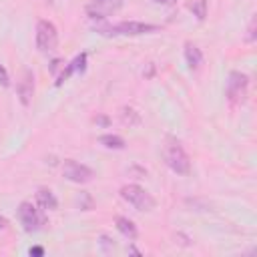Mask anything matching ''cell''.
Returning a JSON list of instances; mask_svg holds the SVG:
<instances>
[{
	"label": "cell",
	"instance_id": "1",
	"mask_svg": "<svg viewBox=\"0 0 257 257\" xmlns=\"http://www.w3.org/2000/svg\"><path fill=\"white\" fill-rule=\"evenodd\" d=\"M161 26L151 24V22H139V20H122L118 24H96L94 30L102 36H141V34H149V32H157Z\"/></svg>",
	"mask_w": 257,
	"mask_h": 257
},
{
	"label": "cell",
	"instance_id": "2",
	"mask_svg": "<svg viewBox=\"0 0 257 257\" xmlns=\"http://www.w3.org/2000/svg\"><path fill=\"white\" fill-rule=\"evenodd\" d=\"M163 159L167 163V167L177 173V175H189L191 173V161H189V155L185 153L183 145L175 139V137H167L165 141V147H163Z\"/></svg>",
	"mask_w": 257,
	"mask_h": 257
},
{
	"label": "cell",
	"instance_id": "3",
	"mask_svg": "<svg viewBox=\"0 0 257 257\" xmlns=\"http://www.w3.org/2000/svg\"><path fill=\"white\" fill-rule=\"evenodd\" d=\"M118 195H120L128 205H133L137 211H141V213H149V211H153L155 205H157L155 197H153L147 189H143L141 185H137V183L122 185L120 191H118Z\"/></svg>",
	"mask_w": 257,
	"mask_h": 257
},
{
	"label": "cell",
	"instance_id": "4",
	"mask_svg": "<svg viewBox=\"0 0 257 257\" xmlns=\"http://www.w3.org/2000/svg\"><path fill=\"white\" fill-rule=\"evenodd\" d=\"M249 92V76L239 70H231L225 84V96L231 104H243Z\"/></svg>",
	"mask_w": 257,
	"mask_h": 257
},
{
	"label": "cell",
	"instance_id": "5",
	"mask_svg": "<svg viewBox=\"0 0 257 257\" xmlns=\"http://www.w3.org/2000/svg\"><path fill=\"white\" fill-rule=\"evenodd\" d=\"M18 221L26 233H34L46 225V215L40 207L32 205L30 201H22L18 205Z\"/></svg>",
	"mask_w": 257,
	"mask_h": 257
},
{
	"label": "cell",
	"instance_id": "6",
	"mask_svg": "<svg viewBox=\"0 0 257 257\" xmlns=\"http://www.w3.org/2000/svg\"><path fill=\"white\" fill-rule=\"evenodd\" d=\"M58 44V30L50 20H38L36 24V48L40 52H52Z\"/></svg>",
	"mask_w": 257,
	"mask_h": 257
},
{
	"label": "cell",
	"instance_id": "7",
	"mask_svg": "<svg viewBox=\"0 0 257 257\" xmlns=\"http://www.w3.org/2000/svg\"><path fill=\"white\" fill-rule=\"evenodd\" d=\"M62 177H64L66 181H70V183L82 185V183L92 181L94 171H92L90 167H86V165L74 161V159H64V163H62Z\"/></svg>",
	"mask_w": 257,
	"mask_h": 257
},
{
	"label": "cell",
	"instance_id": "8",
	"mask_svg": "<svg viewBox=\"0 0 257 257\" xmlns=\"http://www.w3.org/2000/svg\"><path fill=\"white\" fill-rule=\"evenodd\" d=\"M122 6V0H90L84 6V12L92 20H106Z\"/></svg>",
	"mask_w": 257,
	"mask_h": 257
},
{
	"label": "cell",
	"instance_id": "9",
	"mask_svg": "<svg viewBox=\"0 0 257 257\" xmlns=\"http://www.w3.org/2000/svg\"><path fill=\"white\" fill-rule=\"evenodd\" d=\"M16 94H18V98L24 106H28L32 102V96H34V74H32V70L26 68L22 72V76L16 84Z\"/></svg>",
	"mask_w": 257,
	"mask_h": 257
},
{
	"label": "cell",
	"instance_id": "10",
	"mask_svg": "<svg viewBox=\"0 0 257 257\" xmlns=\"http://www.w3.org/2000/svg\"><path fill=\"white\" fill-rule=\"evenodd\" d=\"M86 60H88V54L86 52H80V54H76L64 68H62V72L60 74H56V86H60L64 80H68L70 78V74H76V72H82L84 68H86Z\"/></svg>",
	"mask_w": 257,
	"mask_h": 257
},
{
	"label": "cell",
	"instance_id": "11",
	"mask_svg": "<svg viewBox=\"0 0 257 257\" xmlns=\"http://www.w3.org/2000/svg\"><path fill=\"white\" fill-rule=\"evenodd\" d=\"M185 62H187L189 70H193V72H197L201 68V64H203V52H201V48L197 44L185 42Z\"/></svg>",
	"mask_w": 257,
	"mask_h": 257
},
{
	"label": "cell",
	"instance_id": "12",
	"mask_svg": "<svg viewBox=\"0 0 257 257\" xmlns=\"http://www.w3.org/2000/svg\"><path fill=\"white\" fill-rule=\"evenodd\" d=\"M36 205L42 209V211H56L58 209V199L54 197V193L46 187H40L36 191Z\"/></svg>",
	"mask_w": 257,
	"mask_h": 257
},
{
	"label": "cell",
	"instance_id": "13",
	"mask_svg": "<svg viewBox=\"0 0 257 257\" xmlns=\"http://www.w3.org/2000/svg\"><path fill=\"white\" fill-rule=\"evenodd\" d=\"M114 225H116L118 233H120V235H124L128 241H135V239L139 237V229H137V225H135L128 217L116 215V217H114Z\"/></svg>",
	"mask_w": 257,
	"mask_h": 257
},
{
	"label": "cell",
	"instance_id": "14",
	"mask_svg": "<svg viewBox=\"0 0 257 257\" xmlns=\"http://www.w3.org/2000/svg\"><path fill=\"white\" fill-rule=\"evenodd\" d=\"M98 143H100L102 147H106V149H114V151H120V149L126 147V143H124L122 137H118V135H110V133L100 135V137H98Z\"/></svg>",
	"mask_w": 257,
	"mask_h": 257
},
{
	"label": "cell",
	"instance_id": "15",
	"mask_svg": "<svg viewBox=\"0 0 257 257\" xmlns=\"http://www.w3.org/2000/svg\"><path fill=\"white\" fill-rule=\"evenodd\" d=\"M187 8L193 12V16L199 22H203L207 18V0H189L187 2Z\"/></svg>",
	"mask_w": 257,
	"mask_h": 257
},
{
	"label": "cell",
	"instance_id": "16",
	"mask_svg": "<svg viewBox=\"0 0 257 257\" xmlns=\"http://www.w3.org/2000/svg\"><path fill=\"white\" fill-rule=\"evenodd\" d=\"M120 120H122L124 124H128V126H133V124H139V122H141V116H139V112H137L135 108L122 106V110H120Z\"/></svg>",
	"mask_w": 257,
	"mask_h": 257
},
{
	"label": "cell",
	"instance_id": "17",
	"mask_svg": "<svg viewBox=\"0 0 257 257\" xmlns=\"http://www.w3.org/2000/svg\"><path fill=\"white\" fill-rule=\"evenodd\" d=\"M0 86H10V74H8V70L4 68V64H0Z\"/></svg>",
	"mask_w": 257,
	"mask_h": 257
},
{
	"label": "cell",
	"instance_id": "18",
	"mask_svg": "<svg viewBox=\"0 0 257 257\" xmlns=\"http://www.w3.org/2000/svg\"><path fill=\"white\" fill-rule=\"evenodd\" d=\"M247 42H253L255 40V18H251V22H249V28H247V38H245Z\"/></svg>",
	"mask_w": 257,
	"mask_h": 257
},
{
	"label": "cell",
	"instance_id": "19",
	"mask_svg": "<svg viewBox=\"0 0 257 257\" xmlns=\"http://www.w3.org/2000/svg\"><path fill=\"white\" fill-rule=\"evenodd\" d=\"M100 245L104 247V251H108V249H114V243L110 241V237H108V235H100Z\"/></svg>",
	"mask_w": 257,
	"mask_h": 257
},
{
	"label": "cell",
	"instance_id": "20",
	"mask_svg": "<svg viewBox=\"0 0 257 257\" xmlns=\"http://www.w3.org/2000/svg\"><path fill=\"white\" fill-rule=\"evenodd\" d=\"M155 4H163V6H173V4H177V0H153Z\"/></svg>",
	"mask_w": 257,
	"mask_h": 257
},
{
	"label": "cell",
	"instance_id": "21",
	"mask_svg": "<svg viewBox=\"0 0 257 257\" xmlns=\"http://www.w3.org/2000/svg\"><path fill=\"white\" fill-rule=\"evenodd\" d=\"M60 64H62V60H58V58H56V60H52V64H50V70L56 74V70H58V66H60Z\"/></svg>",
	"mask_w": 257,
	"mask_h": 257
},
{
	"label": "cell",
	"instance_id": "22",
	"mask_svg": "<svg viewBox=\"0 0 257 257\" xmlns=\"http://www.w3.org/2000/svg\"><path fill=\"white\" fill-rule=\"evenodd\" d=\"M30 255H44V249L42 247H32L30 249Z\"/></svg>",
	"mask_w": 257,
	"mask_h": 257
},
{
	"label": "cell",
	"instance_id": "23",
	"mask_svg": "<svg viewBox=\"0 0 257 257\" xmlns=\"http://www.w3.org/2000/svg\"><path fill=\"white\" fill-rule=\"evenodd\" d=\"M94 120H96V122H98V124H104V126H106V124H108V118H106V116H96V118H94Z\"/></svg>",
	"mask_w": 257,
	"mask_h": 257
},
{
	"label": "cell",
	"instance_id": "24",
	"mask_svg": "<svg viewBox=\"0 0 257 257\" xmlns=\"http://www.w3.org/2000/svg\"><path fill=\"white\" fill-rule=\"evenodd\" d=\"M6 225H8V221L4 217H0V229H6Z\"/></svg>",
	"mask_w": 257,
	"mask_h": 257
},
{
	"label": "cell",
	"instance_id": "25",
	"mask_svg": "<svg viewBox=\"0 0 257 257\" xmlns=\"http://www.w3.org/2000/svg\"><path fill=\"white\" fill-rule=\"evenodd\" d=\"M128 251H131V253H135V255H141V251H139V249H137V247H133V245H131V247H128Z\"/></svg>",
	"mask_w": 257,
	"mask_h": 257
}]
</instances>
